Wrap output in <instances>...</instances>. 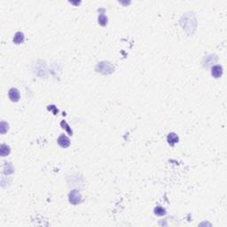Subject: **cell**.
I'll list each match as a JSON object with an SVG mask.
<instances>
[{
  "mask_svg": "<svg viewBox=\"0 0 227 227\" xmlns=\"http://www.w3.org/2000/svg\"><path fill=\"white\" fill-rule=\"evenodd\" d=\"M58 144H59L61 147L67 148V147H68L69 145H70V140H69V138H68L67 136L61 135V136L58 138Z\"/></svg>",
  "mask_w": 227,
  "mask_h": 227,
  "instance_id": "277c9868",
  "label": "cell"
},
{
  "mask_svg": "<svg viewBox=\"0 0 227 227\" xmlns=\"http://www.w3.org/2000/svg\"><path fill=\"white\" fill-rule=\"evenodd\" d=\"M24 42V35L21 32H17L14 38V43L16 44H20Z\"/></svg>",
  "mask_w": 227,
  "mask_h": 227,
  "instance_id": "52a82bcc",
  "label": "cell"
},
{
  "mask_svg": "<svg viewBox=\"0 0 227 227\" xmlns=\"http://www.w3.org/2000/svg\"><path fill=\"white\" fill-rule=\"evenodd\" d=\"M154 214L157 216H164L166 214V211L164 208L159 206V207H156L154 208Z\"/></svg>",
  "mask_w": 227,
  "mask_h": 227,
  "instance_id": "9c48e42d",
  "label": "cell"
},
{
  "mask_svg": "<svg viewBox=\"0 0 227 227\" xmlns=\"http://www.w3.org/2000/svg\"><path fill=\"white\" fill-rule=\"evenodd\" d=\"M98 23H99L101 26H105V25L107 23V18L106 17V15L100 14V15L98 16Z\"/></svg>",
  "mask_w": 227,
  "mask_h": 227,
  "instance_id": "30bf717a",
  "label": "cell"
},
{
  "mask_svg": "<svg viewBox=\"0 0 227 227\" xmlns=\"http://www.w3.org/2000/svg\"><path fill=\"white\" fill-rule=\"evenodd\" d=\"M10 153V147L8 146H5V145H2L1 146V149H0V153L1 155L4 157L7 154H9Z\"/></svg>",
  "mask_w": 227,
  "mask_h": 227,
  "instance_id": "ba28073f",
  "label": "cell"
},
{
  "mask_svg": "<svg viewBox=\"0 0 227 227\" xmlns=\"http://www.w3.org/2000/svg\"><path fill=\"white\" fill-rule=\"evenodd\" d=\"M211 75L215 78H219L223 75V68L219 65L214 66L211 68Z\"/></svg>",
  "mask_w": 227,
  "mask_h": 227,
  "instance_id": "5b68a950",
  "label": "cell"
},
{
  "mask_svg": "<svg viewBox=\"0 0 227 227\" xmlns=\"http://www.w3.org/2000/svg\"><path fill=\"white\" fill-rule=\"evenodd\" d=\"M8 96H9V98L13 101V102H18L20 100V92L19 91L15 88H12L9 92H8Z\"/></svg>",
  "mask_w": 227,
  "mask_h": 227,
  "instance_id": "3957f363",
  "label": "cell"
},
{
  "mask_svg": "<svg viewBox=\"0 0 227 227\" xmlns=\"http://www.w3.org/2000/svg\"><path fill=\"white\" fill-rule=\"evenodd\" d=\"M68 197H69V202L73 205H77L81 202V194L78 190L71 191Z\"/></svg>",
  "mask_w": 227,
  "mask_h": 227,
  "instance_id": "7a4b0ae2",
  "label": "cell"
},
{
  "mask_svg": "<svg viewBox=\"0 0 227 227\" xmlns=\"http://www.w3.org/2000/svg\"><path fill=\"white\" fill-rule=\"evenodd\" d=\"M167 140H168V143L170 144V146H174L175 144H177L179 140L177 135L176 133H170L168 138H167Z\"/></svg>",
  "mask_w": 227,
  "mask_h": 227,
  "instance_id": "8992f818",
  "label": "cell"
},
{
  "mask_svg": "<svg viewBox=\"0 0 227 227\" xmlns=\"http://www.w3.org/2000/svg\"><path fill=\"white\" fill-rule=\"evenodd\" d=\"M60 125H61L62 127H63V126H65V129H66V130L68 131V132L69 133L70 135H72V134H73L72 131H71V130L69 129V126H68V125L67 124V123H66L65 121H62V122L60 123Z\"/></svg>",
  "mask_w": 227,
  "mask_h": 227,
  "instance_id": "8fae6325",
  "label": "cell"
},
{
  "mask_svg": "<svg viewBox=\"0 0 227 227\" xmlns=\"http://www.w3.org/2000/svg\"><path fill=\"white\" fill-rule=\"evenodd\" d=\"M96 69L98 72L104 74V75H108L111 74L114 71V67L109 63V62H106V61H102L100 63H98L96 67Z\"/></svg>",
  "mask_w": 227,
  "mask_h": 227,
  "instance_id": "6da1fadb",
  "label": "cell"
}]
</instances>
